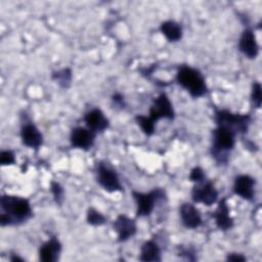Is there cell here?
<instances>
[{
    "label": "cell",
    "mask_w": 262,
    "mask_h": 262,
    "mask_svg": "<svg viewBox=\"0 0 262 262\" xmlns=\"http://www.w3.org/2000/svg\"><path fill=\"white\" fill-rule=\"evenodd\" d=\"M214 121L216 126L230 129L235 134H246L252 122L250 114L232 113L229 110L220 108L214 113Z\"/></svg>",
    "instance_id": "277c9868"
},
{
    "label": "cell",
    "mask_w": 262,
    "mask_h": 262,
    "mask_svg": "<svg viewBox=\"0 0 262 262\" xmlns=\"http://www.w3.org/2000/svg\"><path fill=\"white\" fill-rule=\"evenodd\" d=\"M238 50L249 59H254L259 54V44L254 31L246 27L238 39Z\"/></svg>",
    "instance_id": "4fadbf2b"
},
{
    "label": "cell",
    "mask_w": 262,
    "mask_h": 262,
    "mask_svg": "<svg viewBox=\"0 0 262 262\" xmlns=\"http://www.w3.org/2000/svg\"><path fill=\"white\" fill-rule=\"evenodd\" d=\"M242 139H243V143H244V146H245L246 149H248V150L251 151V152H256V151H258L259 147H258V145L256 144V142H254L253 140H251V139H249V138H245V137H242Z\"/></svg>",
    "instance_id": "f546056e"
},
{
    "label": "cell",
    "mask_w": 262,
    "mask_h": 262,
    "mask_svg": "<svg viewBox=\"0 0 262 262\" xmlns=\"http://www.w3.org/2000/svg\"><path fill=\"white\" fill-rule=\"evenodd\" d=\"M256 179L248 174L237 175L233 180V192L248 202H253L255 199Z\"/></svg>",
    "instance_id": "7c38bea8"
},
{
    "label": "cell",
    "mask_w": 262,
    "mask_h": 262,
    "mask_svg": "<svg viewBox=\"0 0 262 262\" xmlns=\"http://www.w3.org/2000/svg\"><path fill=\"white\" fill-rule=\"evenodd\" d=\"M176 255L180 258H183L188 261H195L198 259L196 257V251L191 246H185V245H179L176 248Z\"/></svg>",
    "instance_id": "603a6c76"
},
{
    "label": "cell",
    "mask_w": 262,
    "mask_h": 262,
    "mask_svg": "<svg viewBox=\"0 0 262 262\" xmlns=\"http://www.w3.org/2000/svg\"><path fill=\"white\" fill-rule=\"evenodd\" d=\"M251 101L252 104L254 105L255 108L259 110L261 107V102H262V87L260 82L255 81L252 84V89H251Z\"/></svg>",
    "instance_id": "d4e9b609"
},
{
    "label": "cell",
    "mask_w": 262,
    "mask_h": 262,
    "mask_svg": "<svg viewBox=\"0 0 262 262\" xmlns=\"http://www.w3.org/2000/svg\"><path fill=\"white\" fill-rule=\"evenodd\" d=\"M132 196L136 204V217L149 216L156 208L157 203L167 199L166 190L162 187H155L148 192L132 191Z\"/></svg>",
    "instance_id": "5b68a950"
},
{
    "label": "cell",
    "mask_w": 262,
    "mask_h": 262,
    "mask_svg": "<svg viewBox=\"0 0 262 262\" xmlns=\"http://www.w3.org/2000/svg\"><path fill=\"white\" fill-rule=\"evenodd\" d=\"M84 122L86 127L95 134L102 133L110 127V120L104 116L99 107L89 110L84 115Z\"/></svg>",
    "instance_id": "2e32d148"
},
{
    "label": "cell",
    "mask_w": 262,
    "mask_h": 262,
    "mask_svg": "<svg viewBox=\"0 0 262 262\" xmlns=\"http://www.w3.org/2000/svg\"><path fill=\"white\" fill-rule=\"evenodd\" d=\"M9 260H10V261H12V262H16V261L24 262V261H25V260H24V258L19 257V256H18V255H16V254H11V256L9 257Z\"/></svg>",
    "instance_id": "1f68e13d"
},
{
    "label": "cell",
    "mask_w": 262,
    "mask_h": 262,
    "mask_svg": "<svg viewBox=\"0 0 262 262\" xmlns=\"http://www.w3.org/2000/svg\"><path fill=\"white\" fill-rule=\"evenodd\" d=\"M114 230L117 232V241L119 243L127 242L132 238L137 232V224L135 219L125 215L120 214L117 216L113 223Z\"/></svg>",
    "instance_id": "30bf717a"
},
{
    "label": "cell",
    "mask_w": 262,
    "mask_h": 262,
    "mask_svg": "<svg viewBox=\"0 0 262 262\" xmlns=\"http://www.w3.org/2000/svg\"><path fill=\"white\" fill-rule=\"evenodd\" d=\"M235 136L233 131L225 127L216 126L213 129L210 154L218 166H224L228 163L230 152L235 145Z\"/></svg>",
    "instance_id": "7a4b0ae2"
},
{
    "label": "cell",
    "mask_w": 262,
    "mask_h": 262,
    "mask_svg": "<svg viewBox=\"0 0 262 262\" xmlns=\"http://www.w3.org/2000/svg\"><path fill=\"white\" fill-rule=\"evenodd\" d=\"M176 83L187 91L192 98H200L208 93L205 77L200 70L190 66H180L175 76Z\"/></svg>",
    "instance_id": "3957f363"
},
{
    "label": "cell",
    "mask_w": 262,
    "mask_h": 262,
    "mask_svg": "<svg viewBox=\"0 0 262 262\" xmlns=\"http://www.w3.org/2000/svg\"><path fill=\"white\" fill-rule=\"evenodd\" d=\"M179 216L182 225L188 229H195L203 223L202 215L191 203H182L179 207Z\"/></svg>",
    "instance_id": "5bb4252c"
},
{
    "label": "cell",
    "mask_w": 262,
    "mask_h": 262,
    "mask_svg": "<svg viewBox=\"0 0 262 262\" xmlns=\"http://www.w3.org/2000/svg\"><path fill=\"white\" fill-rule=\"evenodd\" d=\"M135 121L137 125L140 127L141 131L146 136H151L156 130V123L148 117L143 115H136Z\"/></svg>",
    "instance_id": "7402d4cb"
},
{
    "label": "cell",
    "mask_w": 262,
    "mask_h": 262,
    "mask_svg": "<svg viewBox=\"0 0 262 262\" xmlns=\"http://www.w3.org/2000/svg\"><path fill=\"white\" fill-rule=\"evenodd\" d=\"M15 164V155L11 149H2L0 152V165L10 166Z\"/></svg>",
    "instance_id": "484cf974"
},
{
    "label": "cell",
    "mask_w": 262,
    "mask_h": 262,
    "mask_svg": "<svg viewBox=\"0 0 262 262\" xmlns=\"http://www.w3.org/2000/svg\"><path fill=\"white\" fill-rule=\"evenodd\" d=\"M86 221L91 226H101L106 223V217L93 207H89L86 212Z\"/></svg>",
    "instance_id": "44dd1931"
},
{
    "label": "cell",
    "mask_w": 262,
    "mask_h": 262,
    "mask_svg": "<svg viewBox=\"0 0 262 262\" xmlns=\"http://www.w3.org/2000/svg\"><path fill=\"white\" fill-rule=\"evenodd\" d=\"M207 176H206V173L204 171V169L200 166H195L193 167L191 170H190V173H189V176H188V179L189 181L195 183V182H200L204 179H206Z\"/></svg>",
    "instance_id": "4316f807"
},
{
    "label": "cell",
    "mask_w": 262,
    "mask_h": 262,
    "mask_svg": "<svg viewBox=\"0 0 262 262\" xmlns=\"http://www.w3.org/2000/svg\"><path fill=\"white\" fill-rule=\"evenodd\" d=\"M112 103H113L114 107L123 110V108L126 106V101H125L124 95H122V94L119 93V92L114 93L113 96H112Z\"/></svg>",
    "instance_id": "83f0119b"
},
{
    "label": "cell",
    "mask_w": 262,
    "mask_h": 262,
    "mask_svg": "<svg viewBox=\"0 0 262 262\" xmlns=\"http://www.w3.org/2000/svg\"><path fill=\"white\" fill-rule=\"evenodd\" d=\"M19 136L21 143L29 148L38 150L43 144V134L29 119H25V121L21 123Z\"/></svg>",
    "instance_id": "9c48e42d"
},
{
    "label": "cell",
    "mask_w": 262,
    "mask_h": 262,
    "mask_svg": "<svg viewBox=\"0 0 262 262\" xmlns=\"http://www.w3.org/2000/svg\"><path fill=\"white\" fill-rule=\"evenodd\" d=\"M51 79L58 84V86L62 89H69L72 84L73 73L70 68H63L61 70L52 72Z\"/></svg>",
    "instance_id": "ffe728a7"
},
{
    "label": "cell",
    "mask_w": 262,
    "mask_h": 262,
    "mask_svg": "<svg viewBox=\"0 0 262 262\" xmlns=\"http://www.w3.org/2000/svg\"><path fill=\"white\" fill-rule=\"evenodd\" d=\"M62 245L56 235L50 236L39 248V260L42 262H56L59 260Z\"/></svg>",
    "instance_id": "9a60e30c"
},
{
    "label": "cell",
    "mask_w": 262,
    "mask_h": 262,
    "mask_svg": "<svg viewBox=\"0 0 262 262\" xmlns=\"http://www.w3.org/2000/svg\"><path fill=\"white\" fill-rule=\"evenodd\" d=\"M0 225L2 227L20 225L33 217L30 201L18 195L2 194L0 196Z\"/></svg>",
    "instance_id": "6da1fadb"
},
{
    "label": "cell",
    "mask_w": 262,
    "mask_h": 262,
    "mask_svg": "<svg viewBox=\"0 0 262 262\" xmlns=\"http://www.w3.org/2000/svg\"><path fill=\"white\" fill-rule=\"evenodd\" d=\"M96 134L92 132L87 127L77 126L74 127L70 134V143L74 148H79L82 150H89L95 141Z\"/></svg>",
    "instance_id": "8fae6325"
},
{
    "label": "cell",
    "mask_w": 262,
    "mask_h": 262,
    "mask_svg": "<svg viewBox=\"0 0 262 262\" xmlns=\"http://www.w3.org/2000/svg\"><path fill=\"white\" fill-rule=\"evenodd\" d=\"M155 69H157V64H151V66H149V67H147V68H142V69H140V73H141V75H142L143 77H146V78H147V77H149V76L152 75Z\"/></svg>",
    "instance_id": "4dcf8cb0"
},
{
    "label": "cell",
    "mask_w": 262,
    "mask_h": 262,
    "mask_svg": "<svg viewBox=\"0 0 262 262\" xmlns=\"http://www.w3.org/2000/svg\"><path fill=\"white\" fill-rule=\"evenodd\" d=\"M50 191L53 196V201L56 205L61 206L64 201V189L62 185L57 181H51L50 182Z\"/></svg>",
    "instance_id": "cb8c5ba5"
},
{
    "label": "cell",
    "mask_w": 262,
    "mask_h": 262,
    "mask_svg": "<svg viewBox=\"0 0 262 262\" xmlns=\"http://www.w3.org/2000/svg\"><path fill=\"white\" fill-rule=\"evenodd\" d=\"M190 195L193 203L203 204L205 206L210 207L218 202L219 193L214 183L208 178H206L193 184Z\"/></svg>",
    "instance_id": "52a82bcc"
},
{
    "label": "cell",
    "mask_w": 262,
    "mask_h": 262,
    "mask_svg": "<svg viewBox=\"0 0 262 262\" xmlns=\"http://www.w3.org/2000/svg\"><path fill=\"white\" fill-rule=\"evenodd\" d=\"M226 260L227 261H232V262H244L247 260L246 256L242 253H236V252H231L226 255Z\"/></svg>",
    "instance_id": "f1b7e54d"
},
{
    "label": "cell",
    "mask_w": 262,
    "mask_h": 262,
    "mask_svg": "<svg viewBox=\"0 0 262 262\" xmlns=\"http://www.w3.org/2000/svg\"><path fill=\"white\" fill-rule=\"evenodd\" d=\"M160 31L169 42H178L183 36L182 26L173 19H168L160 25Z\"/></svg>",
    "instance_id": "d6986e66"
},
{
    "label": "cell",
    "mask_w": 262,
    "mask_h": 262,
    "mask_svg": "<svg viewBox=\"0 0 262 262\" xmlns=\"http://www.w3.org/2000/svg\"><path fill=\"white\" fill-rule=\"evenodd\" d=\"M139 260L143 262L162 261V251L159 244L154 239L145 241L140 247Z\"/></svg>",
    "instance_id": "ac0fdd59"
},
{
    "label": "cell",
    "mask_w": 262,
    "mask_h": 262,
    "mask_svg": "<svg viewBox=\"0 0 262 262\" xmlns=\"http://www.w3.org/2000/svg\"><path fill=\"white\" fill-rule=\"evenodd\" d=\"M212 217L215 220L217 228L222 231L230 230L234 225V220L229 214V208L226 203V199H221L218 202L216 210L213 212Z\"/></svg>",
    "instance_id": "e0dca14e"
},
{
    "label": "cell",
    "mask_w": 262,
    "mask_h": 262,
    "mask_svg": "<svg viewBox=\"0 0 262 262\" xmlns=\"http://www.w3.org/2000/svg\"><path fill=\"white\" fill-rule=\"evenodd\" d=\"M149 118L156 123L161 119L174 120L175 111L166 92H161L152 101L149 107Z\"/></svg>",
    "instance_id": "ba28073f"
},
{
    "label": "cell",
    "mask_w": 262,
    "mask_h": 262,
    "mask_svg": "<svg viewBox=\"0 0 262 262\" xmlns=\"http://www.w3.org/2000/svg\"><path fill=\"white\" fill-rule=\"evenodd\" d=\"M94 174L96 182L107 192L123 191V185L117 171L106 162L99 161L95 164Z\"/></svg>",
    "instance_id": "8992f818"
}]
</instances>
